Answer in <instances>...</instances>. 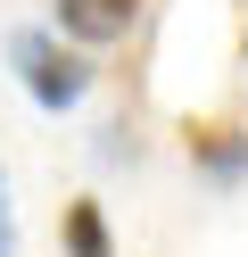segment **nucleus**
<instances>
[{
  "label": "nucleus",
  "instance_id": "2",
  "mask_svg": "<svg viewBox=\"0 0 248 257\" xmlns=\"http://www.w3.org/2000/svg\"><path fill=\"white\" fill-rule=\"evenodd\" d=\"M141 17H149V0H50V34L75 50H116L141 34Z\"/></svg>",
  "mask_w": 248,
  "mask_h": 257
},
{
  "label": "nucleus",
  "instance_id": "1",
  "mask_svg": "<svg viewBox=\"0 0 248 257\" xmlns=\"http://www.w3.org/2000/svg\"><path fill=\"white\" fill-rule=\"evenodd\" d=\"M9 67H17V83H25V100L42 108V116H66V108H83V91H91V50L58 42L50 25H17L9 34Z\"/></svg>",
  "mask_w": 248,
  "mask_h": 257
},
{
  "label": "nucleus",
  "instance_id": "6",
  "mask_svg": "<svg viewBox=\"0 0 248 257\" xmlns=\"http://www.w3.org/2000/svg\"><path fill=\"white\" fill-rule=\"evenodd\" d=\"M240 67H248V25H240Z\"/></svg>",
  "mask_w": 248,
  "mask_h": 257
},
{
  "label": "nucleus",
  "instance_id": "4",
  "mask_svg": "<svg viewBox=\"0 0 248 257\" xmlns=\"http://www.w3.org/2000/svg\"><path fill=\"white\" fill-rule=\"evenodd\" d=\"M58 249H66V257H116V232H108V207H99L91 191L58 207Z\"/></svg>",
  "mask_w": 248,
  "mask_h": 257
},
{
  "label": "nucleus",
  "instance_id": "3",
  "mask_svg": "<svg viewBox=\"0 0 248 257\" xmlns=\"http://www.w3.org/2000/svg\"><path fill=\"white\" fill-rule=\"evenodd\" d=\"M182 158H190L207 183H248V124L231 116H182Z\"/></svg>",
  "mask_w": 248,
  "mask_h": 257
},
{
  "label": "nucleus",
  "instance_id": "5",
  "mask_svg": "<svg viewBox=\"0 0 248 257\" xmlns=\"http://www.w3.org/2000/svg\"><path fill=\"white\" fill-rule=\"evenodd\" d=\"M0 257H17V199H9V166H0Z\"/></svg>",
  "mask_w": 248,
  "mask_h": 257
}]
</instances>
